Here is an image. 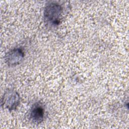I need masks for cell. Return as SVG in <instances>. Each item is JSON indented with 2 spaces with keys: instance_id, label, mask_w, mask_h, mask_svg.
Instances as JSON below:
<instances>
[{
  "instance_id": "1",
  "label": "cell",
  "mask_w": 129,
  "mask_h": 129,
  "mask_svg": "<svg viewBox=\"0 0 129 129\" xmlns=\"http://www.w3.org/2000/svg\"><path fill=\"white\" fill-rule=\"evenodd\" d=\"M62 14L63 9L60 5L55 2H50L44 8V20L48 24L56 26L60 23Z\"/></svg>"
},
{
  "instance_id": "2",
  "label": "cell",
  "mask_w": 129,
  "mask_h": 129,
  "mask_svg": "<svg viewBox=\"0 0 129 129\" xmlns=\"http://www.w3.org/2000/svg\"><path fill=\"white\" fill-rule=\"evenodd\" d=\"M20 98L15 91L9 90L6 91L1 100V105L10 111L15 110L20 103Z\"/></svg>"
},
{
  "instance_id": "3",
  "label": "cell",
  "mask_w": 129,
  "mask_h": 129,
  "mask_svg": "<svg viewBox=\"0 0 129 129\" xmlns=\"http://www.w3.org/2000/svg\"><path fill=\"white\" fill-rule=\"evenodd\" d=\"M44 109L41 103H35L28 111L27 115L28 120L35 124L40 123L44 119Z\"/></svg>"
},
{
  "instance_id": "4",
  "label": "cell",
  "mask_w": 129,
  "mask_h": 129,
  "mask_svg": "<svg viewBox=\"0 0 129 129\" xmlns=\"http://www.w3.org/2000/svg\"><path fill=\"white\" fill-rule=\"evenodd\" d=\"M24 57V53L20 47L13 48L7 53L5 57L6 63L9 67H14L20 64Z\"/></svg>"
}]
</instances>
